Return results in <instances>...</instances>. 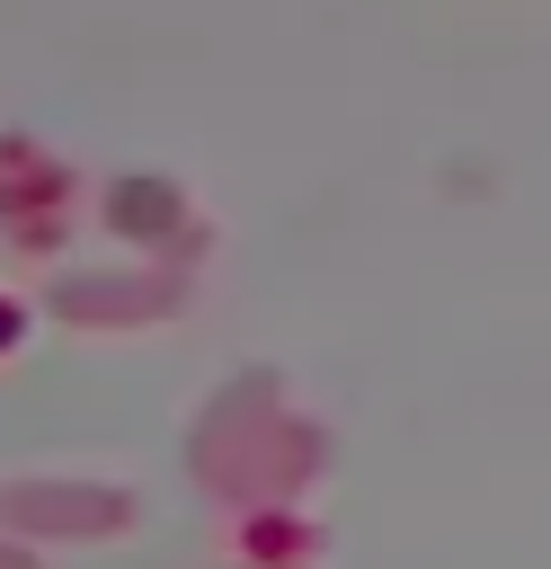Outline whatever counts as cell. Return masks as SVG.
<instances>
[{
    "label": "cell",
    "mask_w": 551,
    "mask_h": 569,
    "mask_svg": "<svg viewBox=\"0 0 551 569\" xmlns=\"http://www.w3.org/2000/svg\"><path fill=\"white\" fill-rule=\"evenodd\" d=\"M0 338H9V311H0Z\"/></svg>",
    "instance_id": "obj_1"
}]
</instances>
